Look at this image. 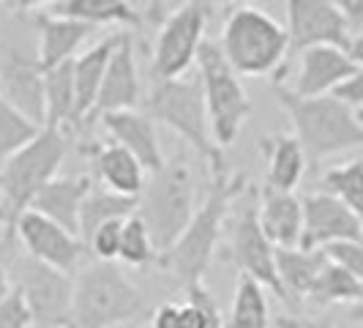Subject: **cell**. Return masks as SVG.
<instances>
[{"label":"cell","mask_w":363,"mask_h":328,"mask_svg":"<svg viewBox=\"0 0 363 328\" xmlns=\"http://www.w3.org/2000/svg\"><path fill=\"white\" fill-rule=\"evenodd\" d=\"M355 315L361 317V323H363V307H358V310H355Z\"/></svg>","instance_id":"cell-44"},{"label":"cell","mask_w":363,"mask_h":328,"mask_svg":"<svg viewBox=\"0 0 363 328\" xmlns=\"http://www.w3.org/2000/svg\"><path fill=\"white\" fill-rule=\"evenodd\" d=\"M273 91L279 104L290 115L295 137L309 164L323 162L325 156L342 153L350 148H363V124L358 118V109L345 104L333 93L320 99H301L287 85L279 82Z\"/></svg>","instance_id":"cell-2"},{"label":"cell","mask_w":363,"mask_h":328,"mask_svg":"<svg viewBox=\"0 0 363 328\" xmlns=\"http://www.w3.org/2000/svg\"><path fill=\"white\" fill-rule=\"evenodd\" d=\"M14 238L22 244L25 255L57 268L63 273H77L82 268V260L88 255V246L69 230H63L60 224H55L52 219L41 217L36 211L22 214L14 227Z\"/></svg>","instance_id":"cell-13"},{"label":"cell","mask_w":363,"mask_h":328,"mask_svg":"<svg viewBox=\"0 0 363 328\" xmlns=\"http://www.w3.org/2000/svg\"><path fill=\"white\" fill-rule=\"evenodd\" d=\"M126 222V219H123ZM123 222H107L101 224L88 241V252L99 263H115L121 255V236H123Z\"/></svg>","instance_id":"cell-34"},{"label":"cell","mask_w":363,"mask_h":328,"mask_svg":"<svg viewBox=\"0 0 363 328\" xmlns=\"http://www.w3.org/2000/svg\"><path fill=\"white\" fill-rule=\"evenodd\" d=\"M224 328H271V310L265 288L257 285L255 279L240 276L233 295V307L224 320Z\"/></svg>","instance_id":"cell-29"},{"label":"cell","mask_w":363,"mask_h":328,"mask_svg":"<svg viewBox=\"0 0 363 328\" xmlns=\"http://www.w3.org/2000/svg\"><path fill=\"white\" fill-rule=\"evenodd\" d=\"M358 74V66L339 47H311L301 53L298 77L290 91L301 99H320L342 88L350 77Z\"/></svg>","instance_id":"cell-17"},{"label":"cell","mask_w":363,"mask_h":328,"mask_svg":"<svg viewBox=\"0 0 363 328\" xmlns=\"http://www.w3.org/2000/svg\"><path fill=\"white\" fill-rule=\"evenodd\" d=\"M240 202V200H238ZM235 217L230 222V260L240 268V276L255 279L257 285L268 288L287 304V295L281 290L279 273H276V246H273L262 224H259V205L257 195L238 205Z\"/></svg>","instance_id":"cell-11"},{"label":"cell","mask_w":363,"mask_h":328,"mask_svg":"<svg viewBox=\"0 0 363 328\" xmlns=\"http://www.w3.org/2000/svg\"><path fill=\"white\" fill-rule=\"evenodd\" d=\"M44 104L47 126L55 131L77 126V91H74V60L44 72Z\"/></svg>","instance_id":"cell-27"},{"label":"cell","mask_w":363,"mask_h":328,"mask_svg":"<svg viewBox=\"0 0 363 328\" xmlns=\"http://www.w3.org/2000/svg\"><path fill=\"white\" fill-rule=\"evenodd\" d=\"M0 99L36 126H47L44 69L36 55H25L11 44H0Z\"/></svg>","instance_id":"cell-14"},{"label":"cell","mask_w":363,"mask_h":328,"mask_svg":"<svg viewBox=\"0 0 363 328\" xmlns=\"http://www.w3.org/2000/svg\"><path fill=\"white\" fill-rule=\"evenodd\" d=\"M143 112L153 124L159 121L167 129H172L183 143H189L205 162L211 164V170L224 167L221 148L213 140V129H211V115H208V104H205L200 74H186L181 80L153 82Z\"/></svg>","instance_id":"cell-6"},{"label":"cell","mask_w":363,"mask_h":328,"mask_svg":"<svg viewBox=\"0 0 363 328\" xmlns=\"http://www.w3.org/2000/svg\"><path fill=\"white\" fill-rule=\"evenodd\" d=\"M6 222H9V217H6V208L0 205V224H6Z\"/></svg>","instance_id":"cell-42"},{"label":"cell","mask_w":363,"mask_h":328,"mask_svg":"<svg viewBox=\"0 0 363 328\" xmlns=\"http://www.w3.org/2000/svg\"><path fill=\"white\" fill-rule=\"evenodd\" d=\"M41 9L52 17L77 19L91 28H99V25H123L126 31L143 28L140 9L123 0H50Z\"/></svg>","instance_id":"cell-24"},{"label":"cell","mask_w":363,"mask_h":328,"mask_svg":"<svg viewBox=\"0 0 363 328\" xmlns=\"http://www.w3.org/2000/svg\"><path fill=\"white\" fill-rule=\"evenodd\" d=\"M262 153L268 159L265 186L279 192H295V186L303 181L309 159L295 134H271L262 140Z\"/></svg>","instance_id":"cell-25"},{"label":"cell","mask_w":363,"mask_h":328,"mask_svg":"<svg viewBox=\"0 0 363 328\" xmlns=\"http://www.w3.org/2000/svg\"><path fill=\"white\" fill-rule=\"evenodd\" d=\"M121 263H126L131 268H143V266H150L159 260V252H156V244L147 233L145 222L137 217H128L123 222V236H121V255H118Z\"/></svg>","instance_id":"cell-33"},{"label":"cell","mask_w":363,"mask_h":328,"mask_svg":"<svg viewBox=\"0 0 363 328\" xmlns=\"http://www.w3.org/2000/svg\"><path fill=\"white\" fill-rule=\"evenodd\" d=\"M197 214L194 173L186 156H175L159 173H150L140 195L137 217L145 222L156 252H169Z\"/></svg>","instance_id":"cell-4"},{"label":"cell","mask_w":363,"mask_h":328,"mask_svg":"<svg viewBox=\"0 0 363 328\" xmlns=\"http://www.w3.org/2000/svg\"><path fill=\"white\" fill-rule=\"evenodd\" d=\"M140 102H143V82H140V69H137L134 33L121 31L118 33V47L109 58L107 74H104L101 93H99V102H96L91 121H99L107 112L137 109Z\"/></svg>","instance_id":"cell-16"},{"label":"cell","mask_w":363,"mask_h":328,"mask_svg":"<svg viewBox=\"0 0 363 328\" xmlns=\"http://www.w3.org/2000/svg\"><path fill=\"white\" fill-rule=\"evenodd\" d=\"M14 241L3 236L11 282L22 293L28 310L33 315V328H74V276L50 268L19 249H11Z\"/></svg>","instance_id":"cell-8"},{"label":"cell","mask_w":363,"mask_h":328,"mask_svg":"<svg viewBox=\"0 0 363 328\" xmlns=\"http://www.w3.org/2000/svg\"><path fill=\"white\" fill-rule=\"evenodd\" d=\"M197 74H200L205 104L211 115L213 140L224 151L238 140L243 121L252 115V102L243 88L240 77L233 72L221 47L213 41H205L197 55Z\"/></svg>","instance_id":"cell-9"},{"label":"cell","mask_w":363,"mask_h":328,"mask_svg":"<svg viewBox=\"0 0 363 328\" xmlns=\"http://www.w3.org/2000/svg\"><path fill=\"white\" fill-rule=\"evenodd\" d=\"M221 53L238 77L273 74L290 55V33L257 6H233L221 28Z\"/></svg>","instance_id":"cell-5"},{"label":"cell","mask_w":363,"mask_h":328,"mask_svg":"<svg viewBox=\"0 0 363 328\" xmlns=\"http://www.w3.org/2000/svg\"><path fill=\"white\" fill-rule=\"evenodd\" d=\"M328 257V263L345 268L347 273H352L355 279L363 282V241H339V244H330L323 249Z\"/></svg>","instance_id":"cell-35"},{"label":"cell","mask_w":363,"mask_h":328,"mask_svg":"<svg viewBox=\"0 0 363 328\" xmlns=\"http://www.w3.org/2000/svg\"><path fill=\"white\" fill-rule=\"evenodd\" d=\"M137 197H123L118 192H109L104 186H93L91 195L82 202L79 211V241L88 246L91 236L107 222H123L137 214Z\"/></svg>","instance_id":"cell-28"},{"label":"cell","mask_w":363,"mask_h":328,"mask_svg":"<svg viewBox=\"0 0 363 328\" xmlns=\"http://www.w3.org/2000/svg\"><path fill=\"white\" fill-rule=\"evenodd\" d=\"M303 233L301 249L317 252L339 241H363V224L358 217L328 192L303 197Z\"/></svg>","instance_id":"cell-15"},{"label":"cell","mask_w":363,"mask_h":328,"mask_svg":"<svg viewBox=\"0 0 363 328\" xmlns=\"http://www.w3.org/2000/svg\"><path fill=\"white\" fill-rule=\"evenodd\" d=\"M145 312L143 290L115 263L93 260L74 276V328H118Z\"/></svg>","instance_id":"cell-3"},{"label":"cell","mask_w":363,"mask_h":328,"mask_svg":"<svg viewBox=\"0 0 363 328\" xmlns=\"http://www.w3.org/2000/svg\"><path fill=\"white\" fill-rule=\"evenodd\" d=\"M243 192H246V178L243 175H230L224 167L213 170V181L208 186V195L197 208L191 224L186 227L181 241L156 260L181 288L191 290L197 285H205L202 279H205V273L213 263L224 222L230 217L233 202L240 200Z\"/></svg>","instance_id":"cell-1"},{"label":"cell","mask_w":363,"mask_h":328,"mask_svg":"<svg viewBox=\"0 0 363 328\" xmlns=\"http://www.w3.org/2000/svg\"><path fill=\"white\" fill-rule=\"evenodd\" d=\"M213 9H216L213 3H202V0L178 3L172 17L156 33L153 60H150L153 82L181 80L189 74V69L197 63L200 47L205 44V28Z\"/></svg>","instance_id":"cell-10"},{"label":"cell","mask_w":363,"mask_h":328,"mask_svg":"<svg viewBox=\"0 0 363 328\" xmlns=\"http://www.w3.org/2000/svg\"><path fill=\"white\" fill-rule=\"evenodd\" d=\"M0 328H33V315L17 288L0 307Z\"/></svg>","instance_id":"cell-36"},{"label":"cell","mask_w":363,"mask_h":328,"mask_svg":"<svg viewBox=\"0 0 363 328\" xmlns=\"http://www.w3.org/2000/svg\"><path fill=\"white\" fill-rule=\"evenodd\" d=\"M259 205V224L276 249H295L301 246L303 233V202L295 192H279L262 186L257 195Z\"/></svg>","instance_id":"cell-20"},{"label":"cell","mask_w":363,"mask_h":328,"mask_svg":"<svg viewBox=\"0 0 363 328\" xmlns=\"http://www.w3.org/2000/svg\"><path fill=\"white\" fill-rule=\"evenodd\" d=\"M333 96L342 99V102L350 104L352 109H363V69H358V74L350 77L342 88H336Z\"/></svg>","instance_id":"cell-37"},{"label":"cell","mask_w":363,"mask_h":328,"mask_svg":"<svg viewBox=\"0 0 363 328\" xmlns=\"http://www.w3.org/2000/svg\"><path fill=\"white\" fill-rule=\"evenodd\" d=\"M287 33L290 53H306L311 47L350 50V28L333 0H287Z\"/></svg>","instance_id":"cell-12"},{"label":"cell","mask_w":363,"mask_h":328,"mask_svg":"<svg viewBox=\"0 0 363 328\" xmlns=\"http://www.w3.org/2000/svg\"><path fill=\"white\" fill-rule=\"evenodd\" d=\"M150 328H181V304H162L150 317Z\"/></svg>","instance_id":"cell-38"},{"label":"cell","mask_w":363,"mask_h":328,"mask_svg":"<svg viewBox=\"0 0 363 328\" xmlns=\"http://www.w3.org/2000/svg\"><path fill=\"white\" fill-rule=\"evenodd\" d=\"M99 124L107 129L112 143L123 146L145 167V173H159L167 159L159 146V134H156V124L140 109H123V112H107L99 118Z\"/></svg>","instance_id":"cell-18"},{"label":"cell","mask_w":363,"mask_h":328,"mask_svg":"<svg viewBox=\"0 0 363 328\" xmlns=\"http://www.w3.org/2000/svg\"><path fill=\"white\" fill-rule=\"evenodd\" d=\"M347 55H350V60L358 66V69H363V33H358V36H352V41H350V50H347Z\"/></svg>","instance_id":"cell-40"},{"label":"cell","mask_w":363,"mask_h":328,"mask_svg":"<svg viewBox=\"0 0 363 328\" xmlns=\"http://www.w3.org/2000/svg\"><path fill=\"white\" fill-rule=\"evenodd\" d=\"M306 301L314 307H330V304H347V301H363V285L361 279H355L345 268L325 263V268L320 271L314 288L309 290Z\"/></svg>","instance_id":"cell-30"},{"label":"cell","mask_w":363,"mask_h":328,"mask_svg":"<svg viewBox=\"0 0 363 328\" xmlns=\"http://www.w3.org/2000/svg\"><path fill=\"white\" fill-rule=\"evenodd\" d=\"M14 293V282H11V271H9V257H6V244L0 238V307L6 304V298Z\"/></svg>","instance_id":"cell-39"},{"label":"cell","mask_w":363,"mask_h":328,"mask_svg":"<svg viewBox=\"0 0 363 328\" xmlns=\"http://www.w3.org/2000/svg\"><path fill=\"white\" fill-rule=\"evenodd\" d=\"M325 263L328 257L323 249H317V252H306L301 246L276 249V273H279L281 290L287 295V304H292L295 298H306L309 295L320 271L325 268Z\"/></svg>","instance_id":"cell-26"},{"label":"cell","mask_w":363,"mask_h":328,"mask_svg":"<svg viewBox=\"0 0 363 328\" xmlns=\"http://www.w3.org/2000/svg\"><path fill=\"white\" fill-rule=\"evenodd\" d=\"M358 118H361V124H363V109H358Z\"/></svg>","instance_id":"cell-45"},{"label":"cell","mask_w":363,"mask_h":328,"mask_svg":"<svg viewBox=\"0 0 363 328\" xmlns=\"http://www.w3.org/2000/svg\"><path fill=\"white\" fill-rule=\"evenodd\" d=\"M30 17H33V25H36V33H38L36 58L44 72H50V69L60 66V63L74 60L77 53H79V47L96 31V28L85 25V22H77V19L52 17L41 6H38V11H33Z\"/></svg>","instance_id":"cell-19"},{"label":"cell","mask_w":363,"mask_h":328,"mask_svg":"<svg viewBox=\"0 0 363 328\" xmlns=\"http://www.w3.org/2000/svg\"><path fill=\"white\" fill-rule=\"evenodd\" d=\"M38 134H41V126L28 121L22 112L0 99V167L11 156H17L25 146H30Z\"/></svg>","instance_id":"cell-32"},{"label":"cell","mask_w":363,"mask_h":328,"mask_svg":"<svg viewBox=\"0 0 363 328\" xmlns=\"http://www.w3.org/2000/svg\"><path fill=\"white\" fill-rule=\"evenodd\" d=\"M115 47H118V33L99 38L91 50L74 58V91H77V126H74V131L91 124Z\"/></svg>","instance_id":"cell-22"},{"label":"cell","mask_w":363,"mask_h":328,"mask_svg":"<svg viewBox=\"0 0 363 328\" xmlns=\"http://www.w3.org/2000/svg\"><path fill=\"white\" fill-rule=\"evenodd\" d=\"M323 192L333 195L336 200L347 205L358 222L363 224V162L352 159L339 167H330L323 175Z\"/></svg>","instance_id":"cell-31"},{"label":"cell","mask_w":363,"mask_h":328,"mask_svg":"<svg viewBox=\"0 0 363 328\" xmlns=\"http://www.w3.org/2000/svg\"><path fill=\"white\" fill-rule=\"evenodd\" d=\"M93 170L99 175V181L109 192H118L123 197H137L145 189V167L137 162L123 146L118 143H101L91 148Z\"/></svg>","instance_id":"cell-23"},{"label":"cell","mask_w":363,"mask_h":328,"mask_svg":"<svg viewBox=\"0 0 363 328\" xmlns=\"http://www.w3.org/2000/svg\"><path fill=\"white\" fill-rule=\"evenodd\" d=\"M93 186L96 183L91 175H57L52 183H47L38 192L30 211L52 219L63 230L79 236V211H82V202L91 195Z\"/></svg>","instance_id":"cell-21"},{"label":"cell","mask_w":363,"mask_h":328,"mask_svg":"<svg viewBox=\"0 0 363 328\" xmlns=\"http://www.w3.org/2000/svg\"><path fill=\"white\" fill-rule=\"evenodd\" d=\"M66 159V134L55 129H41L36 140L25 146L17 156L0 167V205L6 208V233L14 241V227L22 214L30 211L38 192L57 178V170Z\"/></svg>","instance_id":"cell-7"},{"label":"cell","mask_w":363,"mask_h":328,"mask_svg":"<svg viewBox=\"0 0 363 328\" xmlns=\"http://www.w3.org/2000/svg\"><path fill=\"white\" fill-rule=\"evenodd\" d=\"M361 285H363V282H361Z\"/></svg>","instance_id":"cell-46"},{"label":"cell","mask_w":363,"mask_h":328,"mask_svg":"<svg viewBox=\"0 0 363 328\" xmlns=\"http://www.w3.org/2000/svg\"><path fill=\"white\" fill-rule=\"evenodd\" d=\"M276 328H309V323L301 320V317H295V315H281L276 320Z\"/></svg>","instance_id":"cell-41"},{"label":"cell","mask_w":363,"mask_h":328,"mask_svg":"<svg viewBox=\"0 0 363 328\" xmlns=\"http://www.w3.org/2000/svg\"><path fill=\"white\" fill-rule=\"evenodd\" d=\"M309 328H330V326H328V323H314V326H311L309 323Z\"/></svg>","instance_id":"cell-43"}]
</instances>
